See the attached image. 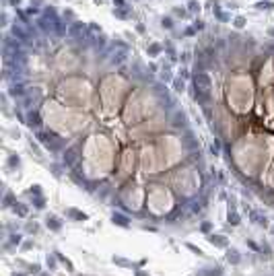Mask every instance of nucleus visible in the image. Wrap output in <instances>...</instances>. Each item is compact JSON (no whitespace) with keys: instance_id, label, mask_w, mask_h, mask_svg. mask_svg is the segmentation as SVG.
<instances>
[{"instance_id":"nucleus-1","label":"nucleus","mask_w":274,"mask_h":276,"mask_svg":"<svg viewBox=\"0 0 274 276\" xmlns=\"http://www.w3.org/2000/svg\"><path fill=\"white\" fill-rule=\"evenodd\" d=\"M173 206V200H171V194L163 188H155L149 196V208L155 212V214H165L169 212Z\"/></svg>"},{"instance_id":"nucleus-2","label":"nucleus","mask_w":274,"mask_h":276,"mask_svg":"<svg viewBox=\"0 0 274 276\" xmlns=\"http://www.w3.org/2000/svg\"><path fill=\"white\" fill-rule=\"evenodd\" d=\"M161 25H163V27H167V29H171V27H173V21L169 19V17H167V19L163 17V21H161Z\"/></svg>"},{"instance_id":"nucleus-3","label":"nucleus","mask_w":274,"mask_h":276,"mask_svg":"<svg viewBox=\"0 0 274 276\" xmlns=\"http://www.w3.org/2000/svg\"><path fill=\"white\" fill-rule=\"evenodd\" d=\"M235 27H237V29L245 27V19H243V17H237V19H235Z\"/></svg>"},{"instance_id":"nucleus-4","label":"nucleus","mask_w":274,"mask_h":276,"mask_svg":"<svg viewBox=\"0 0 274 276\" xmlns=\"http://www.w3.org/2000/svg\"><path fill=\"white\" fill-rule=\"evenodd\" d=\"M256 6H258V8H260V11H268V8H270V6H272V4H270V2H260V4H256Z\"/></svg>"},{"instance_id":"nucleus-5","label":"nucleus","mask_w":274,"mask_h":276,"mask_svg":"<svg viewBox=\"0 0 274 276\" xmlns=\"http://www.w3.org/2000/svg\"><path fill=\"white\" fill-rule=\"evenodd\" d=\"M190 11H192V12L200 11V4H198V2H194V0H192V2H190Z\"/></svg>"},{"instance_id":"nucleus-6","label":"nucleus","mask_w":274,"mask_h":276,"mask_svg":"<svg viewBox=\"0 0 274 276\" xmlns=\"http://www.w3.org/2000/svg\"><path fill=\"white\" fill-rule=\"evenodd\" d=\"M159 50H161V47L157 46V43H153V46L149 47V52H150V54H157V52H159Z\"/></svg>"},{"instance_id":"nucleus-7","label":"nucleus","mask_w":274,"mask_h":276,"mask_svg":"<svg viewBox=\"0 0 274 276\" xmlns=\"http://www.w3.org/2000/svg\"><path fill=\"white\" fill-rule=\"evenodd\" d=\"M175 14H177V17H185V11H182V8H175Z\"/></svg>"},{"instance_id":"nucleus-8","label":"nucleus","mask_w":274,"mask_h":276,"mask_svg":"<svg viewBox=\"0 0 274 276\" xmlns=\"http://www.w3.org/2000/svg\"><path fill=\"white\" fill-rule=\"evenodd\" d=\"M194 27H196V29H202L204 25H202V21H196V23H194Z\"/></svg>"},{"instance_id":"nucleus-9","label":"nucleus","mask_w":274,"mask_h":276,"mask_svg":"<svg viewBox=\"0 0 274 276\" xmlns=\"http://www.w3.org/2000/svg\"><path fill=\"white\" fill-rule=\"evenodd\" d=\"M270 35H272V37H274V29H270Z\"/></svg>"}]
</instances>
